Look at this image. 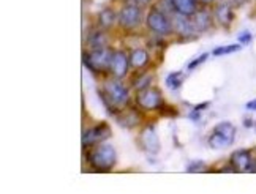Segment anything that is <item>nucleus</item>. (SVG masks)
Returning a JSON list of instances; mask_svg holds the SVG:
<instances>
[{
  "label": "nucleus",
  "instance_id": "15",
  "mask_svg": "<svg viewBox=\"0 0 256 194\" xmlns=\"http://www.w3.org/2000/svg\"><path fill=\"white\" fill-rule=\"evenodd\" d=\"M171 9L177 14H184V16H193L196 13V0H168Z\"/></svg>",
  "mask_w": 256,
  "mask_h": 194
},
{
  "label": "nucleus",
  "instance_id": "17",
  "mask_svg": "<svg viewBox=\"0 0 256 194\" xmlns=\"http://www.w3.org/2000/svg\"><path fill=\"white\" fill-rule=\"evenodd\" d=\"M214 133L223 136V138H226L230 142H234V138H236V127H234L232 123H230V122H222V123H218V125H216V127L214 128Z\"/></svg>",
  "mask_w": 256,
  "mask_h": 194
},
{
  "label": "nucleus",
  "instance_id": "18",
  "mask_svg": "<svg viewBox=\"0 0 256 194\" xmlns=\"http://www.w3.org/2000/svg\"><path fill=\"white\" fill-rule=\"evenodd\" d=\"M116 19H119V16L116 14L112 8H104L103 11L98 14V22H100L102 27H104V28H110L116 22Z\"/></svg>",
  "mask_w": 256,
  "mask_h": 194
},
{
  "label": "nucleus",
  "instance_id": "6",
  "mask_svg": "<svg viewBox=\"0 0 256 194\" xmlns=\"http://www.w3.org/2000/svg\"><path fill=\"white\" fill-rule=\"evenodd\" d=\"M142 21V11H141V6L133 5V3H128L125 5L120 13H119V24L126 28V30H132V28H136L138 25L141 24Z\"/></svg>",
  "mask_w": 256,
  "mask_h": 194
},
{
  "label": "nucleus",
  "instance_id": "10",
  "mask_svg": "<svg viewBox=\"0 0 256 194\" xmlns=\"http://www.w3.org/2000/svg\"><path fill=\"white\" fill-rule=\"evenodd\" d=\"M128 68H130V59L126 57L124 51H114L112 60L110 65V71L114 74L117 79H124L128 73Z\"/></svg>",
  "mask_w": 256,
  "mask_h": 194
},
{
  "label": "nucleus",
  "instance_id": "20",
  "mask_svg": "<svg viewBox=\"0 0 256 194\" xmlns=\"http://www.w3.org/2000/svg\"><path fill=\"white\" fill-rule=\"evenodd\" d=\"M208 142H209V145H210V149H215V150L226 149V147H230V145L232 144V142H230L226 138H223V136L216 134V133H212V134L209 136Z\"/></svg>",
  "mask_w": 256,
  "mask_h": 194
},
{
  "label": "nucleus",
  "instance_id": "3",
  "mask_svg": "<svg viewBox=\"0 0 256 194\" xmlns=\"http://www.w3.org/2000/svg\"><path fill=\"white\" fill-rule=\"evenodd\" d=\"M114 51L110 47L103 49H94L90 54H84V63L90 71H103L110 70V65L112 60Z\"/></svg>",
  "mask_w": 256,
  "mask_h": 194
},
{
  "label": "nucleus",
  "instance_id": "24",
  "mask_svg": "<svg viewBox=\"0 0 256 194\" xmlns=\"http://www.w3.org/2000/svg\"><path fill=\"white\" fill-rule=\"evenodd\" d=\"M206 169V164L202 161H194L192 163L188 169H186V172H190V174H194V172H202Z\"/></svg>",
  "mask_w": 256,
  "mask_h": 194
},
{
  "label": "nucleus",
  "instance_id": "1",
  "mask_svg": "<svg viewBox=\"0 0 256 194\" xmlns=\"http://www.w3.org/2000/svg\"><path fill=\"white\" fill-rule=\"evenodd\" d=\"M106 109L111 114H116L117 109H122L128 103V90L120 82V79H111L104 82V92L100 93Z\"/></svg>",
  "mask_w": 256,
  "mask_h": 194
},
{
  "label": "nucleus",
  "instance_id": "30",
  "mask_svg": "<svg viewBox=\"0 0 256 194\" xmlns=\"http://www.w3.org/2000/svg\"><path fill=\"white\" fill-rule=\"evenodd\" d=\"M200 117H201V114H200V111H196V109H193V112L190 114V119H192V120H200Z\"/></svg>",
  "mask_w": 256,
  "mask_h": 194
},
{
  "label": "nucleus",
  "instance_id": "16",
  "mask_svg": "<svg viewBox=\"0 0 256 194\" xmlns=\"http://www.w3.org/2000/svg\"><path fill=\"white\" fill-rule=\"evenodd\" d=\"M128 59H130V66H133L134 70H141V68H144L147 62H149V54L144 49H134L132 51Z\"/></svg>",
  "mask_w": 256,
  "mask_h": 194
},
{
  "label": "nucleus",
  "instance_id": "19",
  "mask_svg": "<svg viewBox=\"0 0 256 194\" xmlns=\"http://www.w3.org/2000/svg\"><path fill=\"white\" fill-rule=\"evenodd\" d=\"M106 43H108L106 33L102 30H96L88 36V46H90L92 49H103V47H106Z\"/></svg>",
  "mask_w": 256,
  "mask_h": 194
},
{
  "label": "nucleus",
  "instance_id": "22",
  "mask_svg": "<svg viewBox=\"0 0 256 194\" xmlns=\"http://www.w3.org/2000/svg\"><path fill=\"white\" fill-rule=\"evenodd\" d=\"M240 51V44H228V46H220V47H215L214 49V55L220 57V55H228V54H234Z\"/></svg>",
  "mask_w": 256,
  "mask_h": 194
},
{
  "label": "nucleus",
  "instance_id": "31",
  "mask_svg": "<svg viewBox=\"0 0 256 194\" xmlns=\"http://www.w3.org/2000/svg\"><path fill=\"white\" fill-rule=\"evenodd\" d=\"M244 127H245V128H252V127H253V120H252V119H245V120H244Z\"/></svg>",
  "mask_w": 256,
  "mask_h": 194
},
{
  "label": "nucleus",
  "instance_id": "11",
  "mask_svg": "<svg viewBox=\"0 0 256 194\" xmlns=\"http://www.w3.org/2000/svg\"><path fill=\"white\" fill-rule=\"evenodd\" d=\"M172 30L180 35L182 38H193L196 33V28L193 25V21L190 16H184V14H177L172 19Z\"/></svg>",
  "mask_w": 256,
  "mask_h": 194
},
{
  "label": "nucleus",
  "instance_id": "5",
  "mask_svg": "<svg viewBox=\"0 0 256 194\" xmlns=\"http://www.w3.org/2000/svg\"><path fill=\"white\" fill-rule=\"evenodd\" d=\"M136 103L140 108L146 109V111H155V109H160L162 108V103H163V98H162V92L158 89H144V90H140L136 96Z\"/></svg>",
  "mask_w": 256,
  "mask_h": 194
},
{
  "label": "nucleus",
  "instance_id": "29",
  "mask_svg": "<svg viewBox=\"0 0 256 194\" xmlns=\"http://www.w3.org/2000/svg\"><path fill=\"white\" fill-rule=\"evenodd\" d=\"M245 108H247L248 111H256V100H253V101H248L247 104H245Z\"/></svg>",
  "mask_w": 256,
  "mask_h": 194
},
{
  "label": "nucleus",
  "instance_id": "25",
  "mask_svg": "<svg viewBox=\"0 0 256 194\" xmlns=\"http://www.w3.org/2000/svg\"><path fill=\"white\" fill-rule=\"evenodd\" d=\"M208 57H209V54L208 52H204V54H201L198 59H194L193 62H190V65H188V70H194L196 66H200L201 63H204L206 60H208Z\"/></svg>",
  "mask_w": 256,
  "mask_h": 194
},
{
  "label": "nucleus",
  "instance_id": "8",
  "mask_svg": "<svg viewBox=\"0 0 256 194\" xmlns=\"http://www.w3.org/2000/svg\"><path fill=\"white\" fill-rule=\"evenodd\" d=\"M138 142H140L141 149L144 152L150 153V155H156L160 152V141H158V136H156V131H155V128L152 127V125L146 127L141 131Z\"/></svg>",
  "mask_w": 256,
  "mask_h": 194
},
{
  "label": "nucleus",
  "instance_id": "28",
  "mask_svg": "<svg viewBox=\"0 0 256 194\" xmlns=\"http://www.w3.org/2000/svg\"><path fill=\"white\" fill-rule=\"evenodd\" d=\"M150 2H152V0H130V3L138 5V6H146V5H149Z\"/></svg>",
  "mask_w": 256,
  "mask_h": 194
},
{
  "label": "nucleus",
  "instance_id": "12",
  "mask_svg": "<svg viewBox=\"0 0 256 194\" xmlns=\"http://www.w3.org/2000/svg\"><path fill=\"white\" fill-rule=\"evenodd\" d=\"M141 114L138 112L134 108H128L122 112H116V120L117 123L120 125V127L124 128H128V130H132L134 127H138V125L141 123Z\"/></svg>",
  "mask_w": 256,
  "mask_h": 194
},
{
  "label": "nucleus",
  "instance_id": "33",
  "mask_svg": "<svg viewBox=\"0 0 256 194\" xmlns=\"http://www.w3.org/2000/svg\"><path fill=\"white\" fill-rule=\"evenodd\" d=\"M198 3H204V5H208V3H212L214 0H196Z\"/></svg>",
  "mask_w": 256,
  "mask_h": 194
},
{
  "label": "nucleus",
  "instance_id": "14",
  "mask_svg": "<svg viewBox=\"0 0 256 194\" xmlns=\"http://www.w3.org/2000/svg\"><path fill=\"white\" fill-rule=\"evenodd\" d=\"M192 21H193L196 32H208L212 27V16L208 9H196Z\"/></svg>",
  "mask_w": 256,
  "mask_h": 194
},
{
  "label": "nucleus",
  "instance_id": "21",
  "mask_svg": "<svg viewBox=\"0 0 256 194\" xmlns=\"http://www.w3.org/2000/svg\"><path fill=\"white\" fill-rule=\"evenodd\" d=\"M182 84H184V73L182 71H174V73L168 74V77H166V87L171 89V90L180 89Z\"/></svg>",
  "mask_w": 256,
  "mask_h": 194
},
{
  "label": "nucleus",
  "instance_id": "7",
  "mask_svg": "<svg viewBox=\"0 0 256 194\" xmlns=\"http://www.w3.org/2000/svg\"><path fill=\"white\" fill-rule=\"evenodd\" d=\"M231 166L238 172H256V158L252 150H238L231 155Z\"/></svg>",
  "mask_w": 256,
  "mask_h": 194
},
{
  "label": "nucleus",
  "instance_id": "13",
  "mask_svg": "<svg viewBox=\"0 0 256 194\" xmlns=\"http://www.w3.org/2000/svg\"><path fill=\"white\" fill-rule=\"evenodd\" d=\"M214 16L216 19V22H218L224 28H230L231 24L234 22V11H232V6L230 3H220V5H216Z\"/></svg>",
  "mask_w": 256,
  "mask_h": 194
},
{
  "label": "nucleus",
  "instance_id": "23",
  "mask_svg": "<svg viewBox=\"0 0 256 194\" xmlns=\"http://www.w3.org/2000/svg\"><path fill=\"white\" fill-rule=\"evenodd\" d=\"M149 84H150V76L144 74V76H141V77H138V81L133 82V87H134V89H136L138 92H140V90L147 89V87H149Z\"/></svg>",
  "mask_w": 256,
  "mask_h": 194
},
{
  "label": "nucleus",
  "instance_id": "32",
  "mask_svg": "<svg viewBox=\"0 0 256 194\" xmlns=\"http://www.w3.org/2000/svg\"><path fill=\"white\" fill-rule=\"evenodd\" d=\"M208 106H209V103H201V104H198V106H196V111H202V109H206V108H208Z\"/></svg>",
  "mask_w": 256,
  "mask_h": 194
},
{
  "label": "nucleus",
  "instance_id": "26",
  "mask_svg": "<svg viewBox=\"0 0 256 194\" xmlns=\"http://www.w3.org/2000/svg\"><path fill=\"white\" fill-rule=\"evenodd\" d=\"M252 33L248 32V30H244V32H240L239 33V36H238V40H239V43L240 44H250L252 43Z\"/></svg>",
  "mask_w": 256,
  "mask_h": 194
},
{
  "label": "nucleus",
  "instance_id": "27",
  "mask_svg": "<svg viewBox=\"0 0 256 194\" xmlns=\"http://www.w3.org/2000/svg\"><path fill=\"white\" fill-rule=\"evenodd\" d=\"M250 0H228V3L232 6V8H240V6H244L245 3H248Z\"/></svg>",
  "mask_w": 256,
  "mask_h": 194
},
{
  "label": "nucleus",
  "instance_id": "4",
  "mask_svg": "<svg viewBox=\"0 0 256 194\" xmlns=\"http://www.w3.org/2000/svg\"><path fill=\"white\" fill-rule=\"evenodd\" d=\"M147 27L156 35H170L172 32V24L164 13H162L160 9H150L147 14Z\"/></svg>",
  "mask_w": 256,
  "mask_h": 194
},
{
  "label": "nucleus",
  "instance_id": "2",
  "mask_svg": "<svg viewBox=\"0 0 256 194\" xmlns=\"http://www.w3.org/2000/svg\"><path fill=\"white\" fill-rule=\"evenodd\" d=\"M87 161L88 164L98 171H111L116 166L117 161V153L112 145L103 144L95 147L92 152L87 153Z\"/></svg>",
  "mask_w": 256,
  "mask_h": 194
},
{
  "label": "nucleus",
  "instance_id": "9",
  "mask_svg": "<svg viewBox=\"0 0 256 194\" xmlns=\"http://www.w3.org/2000/svg\"><path fill=\"white\" fill-rule=\"evenodd\" d=\"M111 136V128L106 123H98L96 127L87 130L82 136V144L84 145H95L106 141Z\"/></svg>",
  "mask_w": 256,
  "mask_h": 194
}]
</instances>
